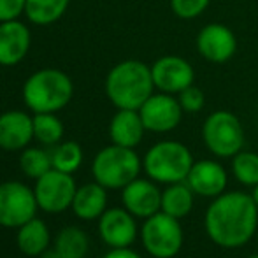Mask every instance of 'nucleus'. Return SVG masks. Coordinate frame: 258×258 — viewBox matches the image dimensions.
Masks as SVG:
<instances>
[{
    "label": "nucleus",
    "mask_w": 258,
    "mask_h": 258,
    "mask_svg": "<svg viewBox=\"0 0 258 258\" xmlns=\"http://www.w3.org/2000/svg\"><path fill=\"white\" fill-rule=\"evenodd\" d=\"M258 206L251 194L225 191L213 199L206 209L204 228L211 241L220 248L235 249L256 235Z\"/></svg>",
    "instance_id": "1"
},
{
    "label": "nucleus",
    "mask_w": 258,
    "mask_h": 258,
    "mask_svg": "<svg viewBox=\"0 0 258 258\" xmlns=\"http://www.w3.org/2000/svg\"><path fill=\"white\" fill-rule=\"evenodd\" d=\"M155 83L151 67L139 60H123L105 78V95L118 109H136L153 95Z\"/></svg>",
    "instance_id": "2"
},
{
    "label": "nucleus",
    "mask_w": 258,
    "mask_h": 258,
    "mask_svg": "<svg viewBox=\"0 0 258 258\" xmlns=\"http://www.w3.org/2000/svg\"><path fill=\"white\" fill-rule=\"evenodd\" d=\"M74 95L72 79L60 69H41L23 85V100L30 111L58 112Z\"/></svg>",
    "instance_id": "3"
},
{
    "label": "nucleus",
    "mask_w": 258,
    "mask_h": 258,
    "mask_svg": "<svg viewBox=\"0 0 258 258\" xmlns=\"http://www.w3.org/2000/svg\"><path fill=\"white\" fill-rule=\"evenodd\" d=\"M194 162V155L183 143L162 141L148 150L143 167L148 177L155 183L172 184L186 181Z\"/></svg>",
    "instance_id": "4"
},
{
    "label": "nucleus",
    "mask_w": 258,
    "mask_h": 258,
    "mask_svg": "<svg viewBox=\"0 0 258 258\" xmlns=\"http://www.w3.org/2000/svg\"><path fill=\"white\" fill-rule=\"evenodd\" d=\"M141 169L143 162L134 148H123L118 144L100 150L92 165L95 181L107 190H123L126 184L139 177Z\"/></svg>",
    "instance_id": "5"
},
{
    "label": "nucleus",
    "mask_w": 258,
    "mask_h": 258,
    "mask_svg": "<svg viewBox=\"0 0 258 258\" xmlns=\"http://www.w3.org/2000/svg\"><path fill=\"white\" fill-rule=\"evenodd\" d=\"M202 139L206 148L218 158H232L244 146L242 123L230 111H214L202 126Z\"/></svg>",
    "instance_id": "6"
},
{
    "label": "nucleus",
    "mask_w": 258,
    "mask_h": 258,
    "mask_svg": "<svg viewBox=\"0 0 258 258\" xmlns=\"http://www.w3.org/2000/svg\"><path fill=\"white\" fill-rule=\"evenodd\" d=\"M141 241L144 249L153 258H174L183 248V227L177 218L158 211L144 220Z\"/></svg>",
    "instance_id": "7"
},
{
    "label": "nucleus",
    "mask_w": 258,
    "mask_h": 258,
    "mask_svg": "<svg viewBox=\"0 0 258 258\" xmlns=\"http://www.w3.org/2000/svg\"><path fill=\"white\" fill-rule=\"evenodd\" d=\"M35 191L20 181H7L0 184V225L7 228H20L37 213Z\"/></svg>",
    "instance_id": "8"
},
{
    "label": "nucleus",
    "mask_w": 258,
    "mask_h": 258,
    "mask_svg": "<svg viewBox=\"0 0 258 258\" xmlns=\"http://www.w3.org/2000/svg\"><path fill=\"white\" fill-rule=\"evenodd\" d=\"M76 181L71 174L51 169L35 183V199L46 213H61L72 206L76 195Z\"/></svg>",
    "instance_id": "9"
},
{
    "label": "nucleus",
    "mask_w": 258,
    "mask_h": 258,
    "mask_svg": "<svg viewBox=\"0 0 258 258\" xmlns=\"http://www.w3.org/2000/svg\"><path fill=\"white\" fill-rule=\"evenodd\" d=\"M183 107L179 100L170 93H153L139 109V114L146 130L155 134H165L174 130L183 118Z\"/></svg>",
    "instance_id": "10"
},
{
    "label": "nucleus",
    "mask_w": 258,
    "mask_h": 258,
    "mask_svg": "<svg viewBox=\"0 0 258 258\" xmlns=\"http://www.w3.org/2000/svg\"><path fill=\"white\" fill-rule=\"evenodd\" d=\"M151 76H153L155 88L163 93H170V95L191 86L195 79L194 67L184 58L176 56V54L158 58L151 65Z\"/></svg>",
    "instance_id": "11"
},
{
    "label": "nucleus",
    "mask_w": 258,
    "mask_h": 258,
    "mask_svg": "<svg viewBox=\"0 0 258 258\" xmlns=\"http://www.w3.org/2000/svg\"><path fill=\"white\" fill-rule=\"evenodd\" d=\"M121 202L130 214L146 220L162 211V190L156 186L153 179L137 177L123 188Z\"/></svg>",
    "instance_id": "12"
},
{
    "label": "nucleus",
    "mask_w": 258,
    "mask_h": 258,
    "mask_svg": "<svg viewBox=\"0 0 258 258\" xmlns=\"http://www.w3.org/2000/svg\"><path fill=\"white\" fill-rule=\"evenodd\" d=\"M197 49L211 63H225L234 56L237 39L227 25L209 23L199 32Z\"/></svg>",
    "instance_id": "13"
},
{
    "label": "nucleus",
    "mask_w": 258,
    "mask_h": 258,
    "mask_svg": "<svg viewBox=\"0 0 258 258\" xmlns=\"http://www.w3.org/2000/svg\"><path fill=\"white\" fill-rule=\"evenodd\" d=\"M99 234L109 248H128L137 237L136 216L125 207L105 209L99 220Z\"/></svg>",
    "instance_id": "14"
},
{
    "label": "nucleus",
    "mask_w": 258,
    "mask_h": 258,
    "mask_svg": "<svg viewBox=\"0 0 258 258\" xmlns=\"http://www.w3.org/2000/svg\"><path fill=\"white\" fill-rule=\"evenodd\" d=\"M228 183L227 170L221 163L214 160H199L194 162L190 174L186 177V184L195 195L206 199H214L225 194Z\"/></svg>",
    "instance_id": "15"
},
{
    "label": "nucleus",
    "mask_w": 258,
    "mask_h": 258,
    "mask_svg": "<svg viewBox=\"0 0 258 258\" xmlns=\"http://www.w3.org/2000/svg\"><path fill=\"white\" fill-rule=\"evenodd\" d=\"M32 35L28 27L20 20L0 23V65L14 67L21 63L30 51Z\"/></svg>",
    "instance_id": "16"
},
{
    "label": "nucleus",
    "mask_w": 258,
    "mask_h": 258,
    "mask_svg": "<svg viewBox=\"0 0 258 258\" xmlns=\"http://www.w3.org/2000/svg\"><path fill=\"white\" fill-rule=\"evenodd\" d=\"M34 139V118L25 111L0 114V148L6 151L23 150Z\"/></svg>",
    "instance_id": "17"
},
{
    "label": "nucleus",
    "mask_w": 258,
    "mask_h": 258,
    "mask_svg": "<svg viewBox=\"0 0 258 258\" xmlns=\"http://www.w3.org/2000/svg\"><path fill=\"white\" fill-rule=\"evenodd\" d=\"M144 132L146 126L136 109H118L109 123V137L112 144L123 148H136L143 141Z\"/></svg>",
    "instance_id": "18"
},
{
    "label": "nucleus",
    "mask_w": 258,
    "mask_h": 258,
    "mask_svg": "<svg viewBox=\"0 0 258 258\" xmlns=\"http://www.w3.org/2000/svg\"><path fill=\"white\" fill-rule=\"evenodd\" d=\"M107 188H104L100 183H88L85 186L78 188L72 201V211L81 220H97L105 213L107 206Z\"/></svg>",
    "instance_id": "19"
},
{
    "label": "nucleus",
    "mask_w": 258,
    "mask_h": 258,
    "mask_svg": "<svg viewBox=\"0 0 258 258\" xmlns=\"http://www.w3.org/2000/svg\"><path fill=\"white\" fill-rule=\"evenodd\" d=\"M49 230L46 227V223L37 218H32L30 221H27L25 225H21L18 230V248L21 253L28 256H37L48 249L49 246Z\"/></svg>",
    "instance_id": "20"
},
{
    "label": "nucleus",
    "mask_w": 258,
    "mask_h": 258,
    "mask_svg": "<svg viewBox=\"0 0 258 258\" xmlns=\"http://www.w3.org/2000/svg\"><path fill=\"white\" fill-rule=\"evenodd\" d=\"M194 202L195 194L186 184V181L167 184V188L162 191V211L177 218V220H181V218L188 216L191 213Z\"/></svg>",
    "instance_id": "21"
},
{
    "label": "nucleus",
    "mask_w": 258,
    "mask_h": 258,
    "mask_svg": "<svg viewBox=\"0 0 258 258\" xmlns=\"http://www.w3.org/2000/svg\"><path fill=\"white\" fill-rule=\"evenodd\" d=\"M71 0H27L25 16L37 27L53 25L67 13Z\"/></svg>",
    "instance_id": "22"
},
{
    "label": "nucleus",
    "mask_w": 258,
    "mask_h": 258,
    "mask_svg": "<svg viewBox=\"0 0 258 258\" xmlns=\"http://www.w3.org/2000/svg\"><path fill=\"white\" fill-rule=\"evenodd\" d=\"M90 242L86 234L78 227H65L54 239V249L60 258H85Z\"/></svg>",
    "instance_id": "23"
},
{
    "label": "nucleus",
    "mask_w": 258,
    "mask_h": 258,
    "mask_svg": "<svg viewBox=\"0 0 258 258\" xmlns=\"http://www.w3.org/2000/svg\"><path fill=\"white\" fill-rule=\"evenodd\" d=\"M63 137V123L54 112H39L34 116V139L44 146H54Z\"/></svg>",
    "instance_id": "24"
},
{
    "label": "nucleus",
    "mask_w": 258,
    "mask_h": 258,
    "mask_svg": "<svg viewBox=\"0 0 258 258\" xmlns=\"http://www.w3.org/2000/svg\"><path fill=\"white\" fill-rule=\"evenodd\" d=\"M49 153H51L53 169L61 170V172H67V174L76 172L83 162V150L74 141L54 144Z\"/></svg>",
    "instance_id": "25"
},
{
    "label": "nucleus",
    "mask_w": 258,
    "mask_h": 258,
    "mask_svg": "<svg viewBox=\"0 0 258 258\" xmlns=\"http://www.w3.org/2000/svg\"><path fill=\"white\" fill-rule=\"evenodd\" d=\"M232 174L244 186H255L258 183V153L241 150L232 156Z\"/></svg>",
    "instance_id": "26"
},
{
    "label": "nucleus",
    "mask_w": 258,
    "mask_h": 258,
    "mask_svg": "<svg viewBox=\"0 0 258 258\" xmlns=\"http://www.w3.org/2000/svg\"><path fill=\"white\" fill-rule=\"evenodd\" d=\"M20 167L28 177L39 179L53 169L51 153L46 150H39V148H28L20 156Z\"/></svg>",
    "instance_id": "27"
},
{
    "label": "nucleus",
    "mask_w": 258,
    "mask_h": 258,
    "mask_svg": "<svg viewBox=\"0 0 258 258\" xmlns=\"http://www.w3.org/2000/svg\"><path fill=\"white\" fill-rule=\"evenodd\" d=\"M211 0H170V9L181 20H195L209 6Z\"/></svg>",
    "instance_id": "28"
},
{
    "label": "nucleus",
    "mask_w": 258,
    "mask_h": 258,
    "mask_svg": "<svg viewBox=\"0 0 258 258\" xmlns=\"http://www.w3.org/2000/svg\"><path fill=\"white\" fill-rule=\"evenodd\" d=\"M177 100H179L181 107H183L184 112H199L202 111V107H204V93H202L201 88H197V86H188V88H184L183 92L177 93Z\"/></svg>",
    "instance_id": "29"
},
{
    "label": "nucleus",
    "mask_w": 258,
    "mask_h": 258,
    "mask_svg": "<svg viewBox=\"0 0 258 258\" xmlns=\"http://www.w3.org/2000/svg\"><path fill=\"white\" fill-rule=\"evenodd\" d=\"M25 6L27 0H0V23L20 20L21 14H25Z\"/></svg>",
    "instance_id": "30"
},
{
    "label": "nucleus",
    "mask_w": 258,
    "mask_h": 258,
    "mask_svg": "<svg viewBox=\"0 0 258 258\" xmlns=\"http://www.w3.org/2000/svg\"><path fill=\"white\" fill-rule=\"evenodd\" d=\"M104 258H143V256L130 248H112L109 253H105Z\"/></svg>",
    "instance_id": "31"
},
{
    "label": "nucleus",
    "mask_w": 258,
    "mask_h": 258,
    "mask_svg": "<svg viewBox=\"0 0 258 258\" xmlns=\"http://www.w3.org/2000/svg\"><path fill=\"white\" fill-rule=\"evenodd\" d=\"M42 258H60V255L56 253V249H53V251H48V249H46V251L42 253Z\"/></svg>",
    "instance_id": "32"
},
{
    "label": "nucleus",
    "mask_w": 258,
    "mask_h": 258,
    "mask_svg": "<svg viewBox=\"0 0 258 258\" xmlns=\"http://www.w3.org/2000/svg\"><path fill=\"white\" fill-rule=\"evenodd\" d=\"M251 197H253V201L256 202V206H258V183L253 186V191H251Z\"/></svg>",
    "instance_id": "33"
},
{
    "label": "nucleus",
    "mask_w": 258,
    "mask_h": 258,
    "mask_svg": "<svg viewBox=\"0 0 258 258\" xmlns=\"http://www.w3.org/2000/svg\"><path fill=\"white\" fill-rule=\"evenodd\" d=\"M248 258H258V253H255V255H249Z\"/></svg>",
    "instance_id": "34"
},
{
    "label": "nucleus",
    "mask_w": 258,
    "mask_h": 258,
    "mask_svg": "<svg viewBox=\"0 0 258 258\" xmlns=\"http://www.w3.org/2000/svg\"><path fill=\"white\" fill-rule=\"evenodd\" d=\"M256 246H258V232H256Z\"/></svg>",
    "instance_id": "35"
}]
</instances>
